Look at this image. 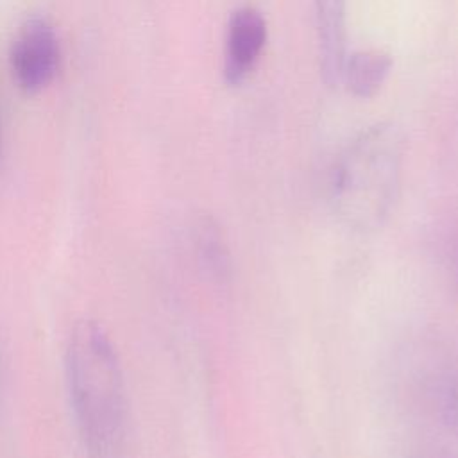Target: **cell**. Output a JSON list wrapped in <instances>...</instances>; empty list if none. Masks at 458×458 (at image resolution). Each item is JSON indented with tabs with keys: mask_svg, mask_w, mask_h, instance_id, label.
<instances>
[{
	"mask_svg": "<svg viewBox=\"0 0 458 458\" xmlns=\"http://www.w3.org/2000/svg\"><path fill=\"white\" fill-rule=\"evenodd\" d=\"M66 383L79 435L91 458H118L127 435L122 363L106 327L77 320L66 345Z\"/></svg>",
	"mask_w": 458,
	"mask_h": 458,
	"instance_id": "6da1fadb",
	"label": "cell"
},
{
	"mask_svg": "<svg viewBox=\"0 0 458 458\" xmlns=\"http://www.w3.org/2000/svg\"><path fill=\"white\" fill-rule=\"evenodd\" d=\"M403 136L394 123L365 129L335 163L329 202L349 229L372 233L390 216L401 188Z\"/></svg>",
	"mask_w": 458,
	"mask_h": 458,
	"instance_id": "7a4b0ae2",
	"label": "cell"
},
{
	"mask_svg": "<svg viewBox=\"0 0 458 458\" xmlns=\"http://www.w3.org/2000/svg\"><path fill=\"white\" fill-rule=\"evenodd\" d=\"M61 61L54 27L39 16L27 18L9 47V70L14 84L27 95L43 91L55 77Z\"/></svg>",
	"mask_w": 458,
	"mask_h": 458,
	"instance_id": "3957f363",
	"label": "cell"
},
{
	"mask_svg": "<svg viewBox=\"0 0 458 458\" xmlns=\"http://www.w3.org/2000/svg\"><path fill=\"white\" fill-rule=\"evenodd\" d=\"M267 43V21L254 7L236 9L227 23L224 81L240 86L252 73Z\"/></svg>",
	"mask_w": 458,
	"mask_h": 458,
	"instance_id": "277c9868",
	"label": "cell"
},
{
	"mask_svg": "<svg viewBox=\"0 0 458 458\" xmlns=\"http://www.w3.org/2000/svg\"><path fill=\"white\" fill-rule=\"evenodd\" d=\"M320 72L327 86L342 81L345 64V0H315Z\"/></svg>",
	"mask_w": 458,
	"mask_h": 458,
	"instance_id": "5b68a950",
	"label": "cell"
},
{
	"mask_svg": "<svg viewBox=\"0 0 458 458\" xmlns=\"http://www.w3.org/2000/svg\"><path fill=\"white\" fill-rule=\"evenodd\" d=\"M193 242L199 267L209 283L220 290L229 288L234 277V268L231 249L220 224L209 215H204L195 225Z\"/></svg>",
	"mask_w": 458,
	"mask_h": 458,
	"instance_id": "8992f818",
	"label": "cell"
},
{
	"mask_svg": "<svg viewBox=\"0 0 458 458\" xmlns=\"http://www.w3.org/2000/svg\"><path fill=\"white\" fill-rule=\"evenodd\" d=\"M390 68V54L383 50H360L345 59L342 81L354 97L370 98L385 84Z\"/></svg>",
	"mask_w": 458,
	"mask_h": 458,
	"instance_id": "52a82bcc",
	"label": "cell"
},
{
	"mask_svg": "<svg viewBox=\"0 0 458 458\" xmlns=\"http://www.w3.org/2000/svg\"><path fill=\"white\" fill-rule=\"evenodd\" d=\"M429 401L440 424L458 437V370L444 372L429 388Z\"/></svg>",
	"mask_w": 458,
	"mask_h": 458,
	"instance_id": "ba28073f",
	"label": "cell"
},
{
	"mask_svg": "<svg viewBox=\"0 0 458 458\" xmlns=\"http://www.w3.org/2000/svg\"><path fill=\"white\" fill-rule=\"evenodd\" d=\"M411 458H458V445L442 440H428L417 445Z\"/></svg>",
	"mask_w": 458,
	"mask_h": 458,
	"instance_id": "9c48e42d",
	"label": "cell"
},
{
	"mask_svg": "<svg viewBox=\"0 0 458 458\" xmlns=\"http://www.w3.org/2000/svg\"><path fill=\"white\" fill-rule=\"evenodd\" d=\"M451 272H453V281H454V286L458 290V245L453 252V261H451Z\"/></svg>",
	"mask_w": 458,
	"mask_h": 458,
	"instance_id": "30bf717a",
	"label": "cell"
},
{
	"mask_svg": "<svg viewBox=\"0 0 458 458\" xmlns=\"http://www.w3.org/2000/svg\"><path fill=\"white\" fill-rule=\"evenodd\" d=\"M0 154H2V131H0Z\"/></svg>",
	"mask_w": 458,
	"mask_h": 458,
	"instance_id": "8fae6325",
	"label": "cell"
}]
</instances>
